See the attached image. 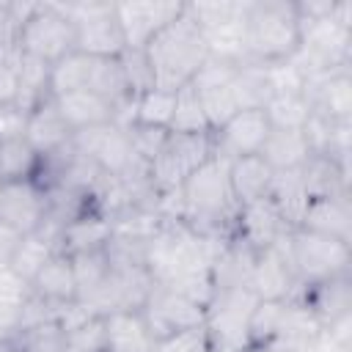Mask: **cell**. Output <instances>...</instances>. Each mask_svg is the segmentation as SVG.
Wrapping results in <instances>:
<instances>
[{
    "instance_id": "cell-30",
    "label": "cell",
    "mask_w": 352,
    "mask_h": 352,
    "mask_svg": "<svg viewBox=\"0 0 352 352\" xmlns=\"http://www.w3.org/2000/svg\"><path fill=\"white\" fill-rule=\"evenodd\" d=\"M272 129H305L314 107L305 94H272L264 104Z\"/></svg>"
},
{
    "instance_id": "cell-7",
    "label": "cell",
    "mask_w": 352,
    "mask_h": 352,
    "mask_svg": "<svg viewBox=\"0 0 352 352\" xmlns=\"http://www.w3.org/2000/svg\"><path fill=\"white\" fill-rule=\"evenodd\" d=\"M72 146H74L77 154L88 157L110 179H124V176L148 170V165H143L135 157V151L129 146V138H126V129L116 121L74 132Z\"/></svg>"
},
{
    "instance_id": "cell-11",
    "label": "cell",
    "mask_w": 352,
    "mask_h": 352,
    "mask_svg": "<svg viewBox=\"0 0 352 352\" xmlns=\"http://www.w3.org/2000/svg\"><path fill=\"white\" fill-rule=\"evenodd\" d=\"M50 212V195L36 179L0 182V223L19 234L36 231Z\"/></svg>"
},
{
    "instance_id": "cell-16",
    "label": "cell",
    "mask_w": 352,
    "mask_h": 352,
    "mask_svg": "<svg viewBox=\"0 0 352 352\" xmlns=\"http://www.w3.org/2000/svg\"><path fill=\"white\" fill-rule=\"evenodd\" d=\"M292 228L286 226V220L280 217V212L272 206L270 198H261V201H253V204H245L239 206L236 212V223H234V236H239L248 248H253L256 253L258 250H267L272 245H278Z\"/></svg>"
},
{
    "instance_id": "cell-6",
    "label": "cell",
    "mask_w": 352,
    "mask_h": 352,
    "mask_svg": "<svg viewBox=\"0 0 352 352\" xmlns=\"http://www.w3.org/2000/svg\"><path fill=\"white\" fill-rule=\"evenodd\" d=\"M258 297L248 286L223 289L206 308V333L214 352H245L248 349V324Z\"/></svg>"
},
{
    "instance_id": "cell-15",
    "label": "cell",
    "mask_w": 352,
    "mask_h": 352,
    "mask_svg": "<svg viewBox=\"0 0 352 352\" xmlns=\"http://www.w3.org/2000/svg\"><path fill=\"white\" fill-rule=\"evenodd\" d=\"M292 300H297L324 330L336 319L352 314V278L349 275H336V278H327V280L300 283Z\"/></svg>"
},
{
    "instance_id": "cell-12",
    "label": "cell",
    "mask_w": 352,
    "mask_h": 352,
    "mask_svg": "<svg viewBox=\"0 0 352 352\" xmlns=\"http://www.w3.org/2000/svg\"><path fill=\"white\" fill-rule=\"evenodd\" d=\"M270 118L264 113V107H253V110H239L234 113L220 129L212 132V143H214V154L223 160H236V157H248V154H258L267 135H270Z\"/></svg>"
},
{
    "instance_id": "cell-2",
    "label": "cell",
    "mask_w": 352,
    "mask_h": 352,
    "mask_svg": "<svg viewBox=\"0 0 352 352\" xmlns=\"http://www.w3.org/2000/svg\"><path fill=\"white\" fill-rule=\"evenodd\" d=\"M143 55L148 60L154 88L179 91L192 82L204 60L209 58L204 30L198 28L195 16L190 14L187 3L179 16H173L146 47Z\"/></svg>"
},
{
    "instance_id": "cell-43",
    "label": "cell",
    "mask_w": 352,
    "mask_h": 352,
    "mask_svg": "<svg viewBox=\"0 0 352 352\" xmlns=\"http://www.w3.org/2000/svg\"><path fill=\"white\" fill-rule=\"evenodd\" d=\"M154 352H214L206 327H190V330H179L162 341L154 344Z\"/></svg>"
},
{
    "instance_id": "cell-5",
    "label": "cell",
    "mask_w": 352,
    "mask_h": 352,
    "mask_svg": "<svg viewBox=\"0 0 352 352\" xmlns=\"http://www.w3.org/2000/svg\"><path fill=\"white\" fill-rule=\"evenodd\" d=\"M16 52L58 63L74 52V22L63 3H36L16 30Z\"/></svg>"
},
{
    "instance_id": "cell-45",
    "label": "cell",
    "mask_w": 352,
    "mask_h": 352,
    "mask_svg": "<svg viewBox=\"0 0 352 352\" xmlns=\"http://www.w3.org/2000/svg\"><path fill=\"white\" fill-rule=\"evenodd\" d=\"M22 236H25V234H19L16 228L0 223V270L11 264V258H14V253H16L19 242H22Z\"/></svg>"
},
{
    "instance_id": "cell-3",
    "label": "cell",
    "mask_w": 352,
    "mask_h": 352,
    "mask_svg": "<svg viewBox=\"0 0 352 352\" xmlns=\"http://www.w3.org/2000/svg\"><path fill=\"white\" fill-rule=\"evenodd\" d=\"M302 47V22L292 0H250L245 8L248 63L280 66L297 58Z\"/></svg>"
},
{
    "instance_id": "cell-33",
    "label": "cell",
    "mask_w": 352,
    "mask_h": 352,
    "mask_svg": "<svg viewBox=\"0 0 352 352\" xmlns=\"http://www.w3.org/2000/svg\"><path fill=\"white\" fill-rule=\"evenodd\" d=\"M50 69H52L50 63L19 52V94H16V104L19 107L30 110L41 99L52 96L50 94Z\"/></svg>"
},
{
    "instance_id": "cell-28",
    "label": "cell",
    "mask_w": 352,
    "mask_h": 352,
    "mask_svg": "<svg viewBox=\"0 0 352 352\" xmlns=\"http://www.w3.org/2000/svg\"><path fill=\"white\" fill-rule=\"evenodd\" d=\"M28 294H30V286L19 280L8 267H3L0 270V344L11 341L14 333L19 330Z\"/></svg>"
},
{
    "instance_id": "cell-46",
    "label": "cell",
    "mask_w": 352,
    "mask_h": 352,
    "mask_svg": "<svg viewBox=\"0 0 352 352\" xmlns=\"http://www.w3.org/2000/svg\"><path fill=\"white\" fill-rule=\"evenodd\" d=\"M245 352H286L283 346H275V344H267V346H248Z\"/></svg>"
},
{
    "instance_id": "cell-38",
    "label": "cell",
    "mask_w": 352,
    "mask_h": 352,
    "mask_svg": "<svg viewBox=\"0 0 352 352\" xmlns=\"http://www.w3.org/2000/svg\"><path fill=\"white\" fill-rule=\"evenodd\" d=\"M72 267H74V280H77V300H85L88 294H94L107 280V275L113 270L107 250L72 256Z\"/></svg>"
},
{
    "instance_id": "cell-25",
    "label": "cell",
    "mask_w": 352,
    "mask_h": 352,
    "mask_svg": "<svg viewBox=\"0 0 352 352\" xmlns=\"http://www.w3.org/2000/svg\"><path fill=\"white\" fill-rule=\"evenodd\" d=\"M308 198L349 195V168L327 154H311L300 168Z\"/></svg>"
},
{
    "instance_id": "cell-9",
    "label": "cell",
    "mask_w": 352,
    "mask_h": 352,
    "mask_svg": "<svg viewBox=\"0 0 352 352\" xmlns=\"http://www.w3.org/2000/svg\"><path fill=\"white\" fill-rule=\"evenodd\" d=\"M214 154L212 135H179L168 132V140L162 151L148 162V179L154 190L162 192H176L184 179L201 168L209 157Z\"/></svg>"
},
{
    "instance_id": "cell-37",
    "label": "cell",
    "mask_w": 352,
    "mask_h": 352,
    "mask_svg": "<svg viewBox=\"0 0 352 352\" xmlns=\"http://www.w3.org/2000/svg\"><path fill=\"white\" fill-rule=\"evenodd\" d=\"M283 311H286V300H258L248 324V346L272 344L278 338Z\"/></svg>"
},
{
    "instance_id": "cell-40",
    "label": "cell",
    "mask_w": 352,
    "mask_h": 352,
    "mask_svg": "<svg viewBox=\"0 0 352 352\" xmlns=\"http://www.w3.org/2000/svg\"><path fill=\"white\" fill-rule=\"evenodd\" d=\"M126 138H129V146L135 151V157L148 165L165 146L168 140V129H160V126H146V124H126Z\"/></svg>"
},
{
    "instance_id": "cell-22",
    "label": "cell",
    "mask_w": 352,
    "mask_h": 352,
    "mask_svg": "<svg viewBox=\"0 0 352 352\" xmlns=\"http://www.w3.org/2000/svg\"><path fill=\"white\" fill-rule=\"evenodd\" d=\"M30 292L52 305H69L77 302V280H74V267H72V256L55 250L44 267L36 272V278L28 283Z\"/></svg>"
},
{
    "instance_id": "cell-47",
    "label": "cell",
    "mask_w": 352,
    "mask_h": 352,
    "mask_svg": "<svg viewBox=\"0 0 352 352\" xmlns=\"http://www.w3.org/2000/svg\"><path fill=\"white\" fill-rule=\"evenodd\" d=\"M0 352H14V346L6 341V344H0Z\"/></svg>"
},
{
    "instance_id": "cell-32",
    "label": "cell",
    "mask_w": 352,
    "mask_h": 352,
    "mask_svg": "<svg viewBox=\"0 0 352 352\" xmlns=\"http://www.w3.org/2000/svg\"><path fill=\"white\" fill-rule=\"evenodd\" d=\"M91 63H94V55H82V52H72V55L60 58L58 63H52V69H50V94L63 96V94H72V91H88Z\"/></svg>"
},
{
    "instance_id": "cell-10",
    "label": "cell",
    "mask_w": 352,
    "mask_h": 352,
    "mask_svg": "<svg viewBox=\"0 0 352 352\" xmlns=\"http://www.w3.org/2000/svg\"><path fill=\"white\" fill-rule=\"evenodd\" d=\"M140 314H143L154 341H162L179 330L201 327L206 322V308L201 302H195L179 292H170L165 286H157V283H154L148 300L143 302Z\"/></svg>"
},
{
    "instance_id": "cell-44",
    "label": "cell",
    "mask_w": 352,
    "mask_h": 352,
    "mask_svg": "<svg viewBox=\"0 0 352 352\" xmlns=\"http://www.w3.org/2000/svg\"><path fill=\"white\" fill-rule=\"evenodd\" d=\"M28 113L25 107L14 104H0V143L3 140H14V138H25V124H28Z\"/></svg>"
},
{
    "instance_id": "cell-24",
    "label": "cell",
    "mask_w": 352,
    "mask_h": 352,
    "mask_svg": "<svg viewBox=\"0 0 352 352\" xmlns=\"http://www.w3.org/2000/svg\"><path fill=\"white\" fill-rule=\"evenodd\" d=\"M52 99H55V107H58V113L63 116V121L69 124L72 132L116 121V107L94 91H72V94L52 96Z\"/></svg>"
},
{
    "instance_id": "cell-4",
    "label": "cell",
    "mask_w": 352,
    "mask_h": 352,
    "mask_svg": "<svg viewBox=\"0 0 352 352\" xmlns=\"http://www.w3.org/2000/svg\"><path fill=\"white\" fill-rule=\"evenodd\" d=\"M283 248L289 256V264L297 275V283H314V280H327L336 275H349L352 270V250L349 242L305 231V228H292L283 236Z\"/></svg>"
},
{
    "instance_id": "cell-17",
    "label": "cell",
    "mask_w": 352,
    "mask_h": 352,
    "mask_svg": "<svg viewBox=\"0 0 352 352\" xmlns=\"http://www.w3.org/2000/svg\"><path fill=\"white\" fill-rule=\"evenodd\" d=\"M113 239V220L110 214L99 209H88L74 214L60 226L58 234V250L66 256H80V253H94L104 250Z\"/></svg>"
},
{
    "instance_id": "cell-18",
    "label": "cell",
    "mask_w": 352,
    "mask_h": 352,
    "mask_svg": "<svg viewBox=\"0 0 352 352\" xmlns=\"http://www.w3.org/2000/svg\"><path fill=\"white\" fill-rule=\"evenodd\" d=\"M72 135L74 132L69 129V124L58 113L52 96L41 99L36 107H30L28 124H25V140L30 143V148L38 157H50V154L66 148L72 143Z\"/></svg>"
},
{
    "instance_id": "cell-39",
    "label": "cell",
    "mask_w": 352,
    "mask_h": 352,
    "mask_svg": "<svg viewBox=\"0 0 352 352\" xmlns=\"http://www.w3.org/2000/svg\"><path fill=\"white\" fill-rule=\"evenodd\" d=\"M198 99H201V107H204V116H206L212 132L220 129L234 113H239V104H236L234 91H231V82L228 85H214V88H201Z\"/></svg>"
},
{
    "instance_id": "cell-21",
    "label": "cell",
    "mask_w": 352,
    "mask_h": 352,
    "mask_svg": "<svg viewBox=\"0 0 352 352\" xmlns=\"http://www.w3.org/2000/svg\"><path fill=\"white\" fill-rule=\"evenodd\" d=\"M58 234H60V226L52 223L50 217H44V223L36 231H30V234L22 236V242H19V248H16L8 270L19 280L30 283L36 278V272L44 267V261L58 250Z\"/></svg>"
},
{
    "instance_id": "cell-8",
    "label": "cell",
    "mask_w": 352,
    "mask_h": 352,
    "mask_svg": "<svg viewBox=\"0 0 352 352\" xmlns=\"http://www.w3.org/2000/svg\"><path fill=\"white\" fill-rule=\"evenodd\" d=\"M74 22V52L94 58H121L126 44L116 16V3H66Z\"/></svg>"
},
{
    "instance_id": "cell-1",
    "label": "cell",
    "mask_w": 352,
    "mask_h": 352,
    "mask_svg": "<svg viewBox=\"0 0 352 352\" xmlns=\"http://www.w3.org/2000/svg\"><path fill=\"white\" fill-rule=\"evenodd\" d=\"M176 192L182 204V223L214 242L234 236L239 204L234 201L228 184V160L212 154L201 168H195L184 179Z\"/></svg>"
},
{
    "instance_id": "cell-35",
    "label": "cell",
    "mask_w": 352,
    "mask_h": 352,
    "mask_svg": "<svg viewBox=\"0 0 352 352\" xmlns=\"http://www.w3.org/2000/svg\"><path fill=\"white\" fill-rule=\"evenodd\" d=\"M173 107H176V91L151 88V91H146L135 99L129 124H146V126L168 129L170 118H173Z\"/></svg>"
},
{
    "instance_id": "cell-31",
    "label": "cell",
    "mask_w": 352,
    "mask_h": 352,
    "mask_svg": "<svg viewBox=\"0 0 352 352\" xmlns=\"http://www.w3.org/2000/svg\"><path fill=\"white\" fill-rule=\"evenodd\" d=\"M8 344L14 352H66V330L58 324V319H47L19 327Z\"/></svg>"
},
{
    "instance_id": "cell-34",
    "label": "cell",
    "mask_w": 352,
    "mask_h": 352,
    "mask_svg": "<svg viewBox=\"0 0 352 352\" xmlns=\"http://www.w3.org/2000/svg\"><path fill=\"white\" fill-rule=\"evenodd\" d=\"M38 165H41V157L30 148V143L25 138L0 143V182L33 179L38 173Z\"/></svg>"
},
{
    "instance_id": "cell-23",
    "label": "cell",
    "mask_w": 352,
    "mask_h": 352,
    "mask_svg": "<svg viewBox=\"0 0 352 352\" xmlns=\"http://www.w3.org/2000/svg\"><path fill=\"white\" fill-rule=\"evenodd\" d=\"M272 176H275V170L264 162L261 154H248V157L228 160V184H231L234 201L239 206L267 198Z\"/></svg>"
},
{
    "instance_id": "cell-14",
    "label": "cell",
    "mask_w": 352,
    "mask_h": 352,
    "mask_svg": "<svg viewBox=\"0 0 352 352\" xmlns=\"http://www.w3.org/2000/svg\"><path fill=\"white\" fill-rule=\"evenodd\" d=\"M297 275L289 264L283 239L267 250H258L248 275V289L258 300H292L297 292Z\"/></svg>"
},
{
    "instance_id": "cell-20",
    "label": "cell",
    "mask_w": 352,
    "mask_h": 352,
    "mask_svg": "<svg viewBox=\"0 0 352 352\" xmlns=\"http://www.w3.org/2000/svg\"><path fill=\"white\" fill-rule=\"evenodd\" d=\"M305 231H316L341 242H352V206L349 195H333V198H311L300 226Z\"/></svg>"
},
{
    "instance_id": "cell-13",
    "label": "cell",
    "mask_w": 352,
    "mask_h": 352,
    "mask_svg": "<svg viewBox=\"0 0 352 352\" xmlns=\"http://www.w3.org/2000/svg\"><path fill=\"white\" fill-rule=\"evenodd\" d=\"M184 3L173 0H146V3H116V16L124 33L126 50H143L173 16H179Z\"/></svg>"
},
{
    "instance_id": "cell-26",
    "label": "cell",
    "mask_w": 352,
    "mask_h": 352,
    "mask_svg": "<svg viewBox=\"0 0 352 352\" xmlns=\"http://www.w3.org/2000/svg\"><path fill=\"white\" fill-rule=\"evenodd\" d=\"M264 162L278 173V170H297L305 165V160L314 154L311 143L302 129H270L261 151Z\"/></svg>"
},
{
    "instance_id": "cell-36",
    "label": "cell",
    "mask_w": 352,
    "mask_h": 352,
    "mask_svg": "<svg viewBox=\"0 0 352 352\" xmlns=\"http://www.w3.org/2000/svg\"><path fill=\"white\" fill-rule=\"evenodd\" d=\"M168 132H179V135H212L209 121L204 116L198 91L192 85H184L176 91V107H173V118Z\"/></svg>"
},
{
    "instance_id": "cell-27",
    "label": "cell",
    "mask_w": 352,
    "mask_h": 352,
    "mask_svg": "<svg viewBox=\"0 0 352 352\" xmlns=\"http://www.w3.org/2000/svg\"><path fill=\"white\" fill-rule=\"evenodd\" d=\"M272 206L280 212V217L286 220L289 228H297L300 226V217L308 206V192H305V184H302V176H300V168L297 170H278L272 176V184H270V195Z\"/></svg>"
},
{
    "instance_id": "cell-41",
    "label": "cell",
    "mask_w": 352,
    "mask_h": 352,
    "mask_svg": "<svg viewBox=\"0 0 352 352\" xmlns=\"http://www.w3.org/2000/svg\"><path fill=\"white\" fill-rule=\"evenodd\" d=\"M66 352H104L102 316H91L82 324L66 330Z\"/></svg>"
},
{
    "instance_id": "cell-19",
    "label": "cell",
    "mask_w": 352,
    "mask_h": 352,
    "mask_svg": "<svg viewBox=\"0 0 352 352\" xmlns=\"http://www.w3.org/2000/svg\"><path fill=\"white\" fill-rule=\"evenodd\" d=\"M104 324V352H154V336L140 314V308L110 311L102 316Z\"/></svg>"
},
{
    "instance_id": "cell-29",
    "label": "cell",
    "mask_w": 352,
    "mask_h": 352,
    "mask_svg": "<svg viewBox=\"0 0 352 352\" xmlns=\"http://www.w3.org/2000/svg\"><path fill=\"white\" fill-rule=\"evenodd\" d=\"M231 91H234V99H236L239 110L264 107L272 96V82H270L267 66H256V63L239 66L236 77L231 80Z\"/></svg>"
},
{
    "instance_id": "cell-42",
    "label": "cell",
    "mask_w": 352,
    "mask_h": 352,
    "mask_svg": "<svg viewBox=\"0 0 352 352\" xmlns=\"http://www.w3.org/2000/svg\"><path fill=\"white\" fill-rule=\"evenodd\" d=\"M121 66H124V77H126L132 99H138L140 94L154 88V77H151V69H148V60H146L143 50H124Z\"/></svg>"
}]
</instances>
